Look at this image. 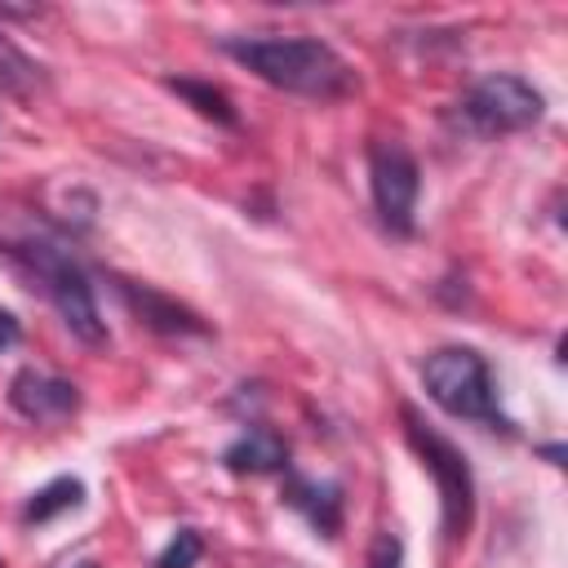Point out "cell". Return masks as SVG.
<instances>
[{"label": "cell", "mask_w": 568, "mask_h": 568, "mask_svg": "<svg viewBox=\"0 0 568 568\" xmlns=\"http://www.w3.org/2000/svg\"><path fill=\"white\" fill-rule=\"evenodd\" d=\"M222 49L240 67H248L257 80L284 93H297V98L333 102V98L355 93L359 84L351 62L315 36H248V40H222Z\"/></svg>", "instance_id": "cell-1"}, {"label": "cell", "mask_w": 568, "mask_h": 568, "mask_svg": "<svg viewBox=\"0 0 568 568\" xmlns=\"http://www.w3.org/2000/svg\"><path fill=\"white\" fill-rule=\"evenodd\" d=\"M422 386H426V395H430L444 413L510 430V422H506L501 408H497L493 368H488V359H484L479 351H470V346H439V351L426 355V364H422Z\"/></svg>", "instance_id": "cell-2"}, {"label": "cell", "mask_w": 568, "mask_h": 568, "mask_svg": "<svg viewBox=\"0 0 568 568\" xmlns=\"http://www.w3.org/2000/svg\"><path fill=\"white\" fill-rule=\"evenodd\" d=\"M13 253H18L22 266L44 284L49 302L58 306V315L67 320V328H71L80 342H89V346L106 342V324H102V315H98L93 284H89V275L80 271V262H75L67 248H58V244H49V240H27V244H18Z\"/></svg>", "instance_id": "cell-3"}, {"label": "cell", "mask_w": 568, "mask_h": 568, "mask_svg": "<svg viewBox=\"0 0 568 568\" xmlns=\"http://www.w3.org/2000/svg\"><path fill=\"white\" fill-rule=\"evenodd\" d=\"M404 435L413 444V453L422 457V466L435 475L439 488V506H444V532L448 537H466L470 519H475V479L466 466V453L457 444H448L439 430H430L408 404H404Z\"/></svg>", "instance_id": "cell-4"}, {"label": "cell", "mask_w": 568, "mask_h": 568, "mask_svg": "<svg viewBox=\"0 0 568 568\" xmlns=\"http://www.w3.org/2000/svg\"><path fill=\"white\" fill-rule=\"evenodd\" d=\"M541 93L519 80V75H484L466 102H462V115L475 133H519V129H532L541 120Z\"/></svg>", "instance_id": "cell-5"}, {"label": "cell", "mask_w": 568, "mask_h": 568, "mask_svg": "<svg viewBox=\"0 0 568 568\" xmlns=\"http://www.w3.org/2000/svg\"><path fill=\"white\" fill-rule=\"evenodd\" d=\"M368 186H373V204H377L382 222L395 235H413V209H417L422 173H417V160L408 155V146L373 142V151H368Z\"/></svg>", "instance_id": "cell-6"}, {"label": "cell", "mask_w": 568, "mask_h": 568, "mask_svg": "<svg viewBox=\"0 0 568 568\" xmlns=\"http://www.w3.org/2000/svg\"><path fill=\"white\" fill-rule=\"evenodd\" d=\"M9 404L31 417V422H62L80 408V390L62 377H49V373H36V368H22L13 382H9Z\"/></svg>", "instance_id": "cell-7"}, {"label": "cell", "mask_w": 568, "mask_h": 568, "mask_svg": "<svg viewBox=\"0 0 568 568\" xmlns=\"http://www.w3.org/2000/svg\"><path fill=\"white\" fill-rule=\"evenodd\" d=\"M222 462H226L235 475H266V470H280V466L288 462V444H284L275 430L253 426L248 435H240V439L222 453Z\"/></svg>", "instance_id": "cell-8"}, {"label": "cell", "mask_w": 568, "mask_h": 568, "mask_svg": "<svg viewBox=\"0 0 568 568\" xmlns=\"http://www.w3.org/2000/svg\"><path fill=\"white\" fill-rule=\"evenodd\" d=\"M120 293H124V302L142 315V324H151V328H160V333H204L200 315H191L186 306L169 302V297H164V293H155V288L120 284Z\"/></svg>", "instance_id": "cell-9"}, {"label": "cell", "mask_w": 568, "mask_h": 568, "mask_svg": "<svg viewBox=\"0 0 568 568\" xmlns=\"http://www.w3.org/2000/svg\"><path fill=\"white\" fill-rule=\"evenodd\" d=\"M284 501L297 506L320 532H333L342 524V493L333 484H311V479H288Z\"/></svg>", "instance_id": "cell-10"}, {"label": "cell", "mask_w": 568, "mask_h": 568, "mask_svg": "<svg viewBox=\"0 0 568 568\" xmlns=\"http://www.w3.org/2000/svg\"><path fill=\"white\" fill-rule=\"evenodd\" d=\"M80 501H84V484L71 479V475H62V479L44 484L40 493H31V501L22 506V519H27V524H44V519H53V515H62V510H75Z\"/></svg>", "instance_id": "cell-11"}, {"label": "cell", "mask_w": 568, "mask_h": 568, "mask_svg": "<svg viewBox=\"0 0 568 568\" xmlns=\"http://www.w3.org/2000/svg\"><path fill=\"white\" fill-rule=\"evenodd\" d=\"M40 84H44L40 67H36L9 36H0V89L13 93V98H31Z\"/></svg>", "instance_id": "cell-12"}, {"label": "cell", "mask_w": 568, "mask_h": 568, "mask_svg": "<svg viewBox=\"0 0 568 568\" xmlns=\"http://www.w3.org/2000/svg\"><path fill=\"white\" fill-rule=\"evenodd\" d=\"M169 89L182 93L200 115H209V120H217V124H235V106H231V98H226L222 89H213V84H204V80H169Z\"/></svg>", "instance_id": "cell-13"}, {"label": "cell", "mask_w": 568, "mask_h": 568, "mask_svg": "<svg viewBox=\"0 0 568 568\" xmlns=\"http://www.w3.org/2000/svg\"><path fill=\"white\" fill-rule=\"evenodd\" d=\"M200 555H204L200 532H195V528H178V537L160 550L155 568H195V559H200Z\"/></svg>", "instance_id": "cell-14"}, {"label": "cell", "mask_w": 568, "mask_h": 568, "mask_svg": "<svg viewBox=\"0 0 568 568\" xmlns=\"http://www.w3.org/2000/svg\"><path fill=\"white\" fill-rule=\"evenodd\" d=\"M368 568H404V546L395 532H377L368 546Z\"/></svg>", "instance_id": "cell-15"}, {"label": "cell", "mask_w": 568, "mask_h": 568, "mask_svg": "<svg viewBox=\"0 0 568 568\" xmlns=\"http://www.w3.org/2000/svg\"><path fill=\"white\" fill-rule=\"evenodd\" d=\"M13 342H18V320L0 306V351H4V346H13Z\"/></svg>", "instance_id": "cell-16"}, {"label": "cell", "mask_w": 568, "mask_h": 568, "mask_svg": "<svg viewBox=\"0 0 568 568\" xmlns=\"http://www.w3.org/2000/svg\"><path fill=\"white\" fill-rule=\"evenodd\" d=\"M67 568H98V564H89V559H84V564H67Z\"/></svg>", "instance_id": "cell-17"}]
</instances>
